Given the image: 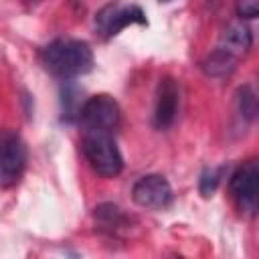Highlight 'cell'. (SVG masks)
Listing matches in <instances>:
<instances>
[{
    "mask_svg": "<svg viewBox=\"0 0 259 259\" xmlns=\"http://www.w3.org/2000/svg\"><path fill=\"white\" fill-rule=\"evenodd\" d=\"M42 67L59 79H75L91 71L93 51L85 40L57 38L40 53Z\"/></svg>",
    "mask_w": 259,
    "mask_h": 259,
    "instance_id": "obj_1",
    "label": "cell"
},
{
    "mask_svg": "<svg viewBox=\"0 0 259 259\" xmlns=\"http://www.w3.org/2000/svg\"><path fill=\"white\" fill-rule=\"evenodd\" d=\"M83 152L89 160L91 168L103 178H115L123 170V158L111 134L85 132L83 136Z\"/></svg>",
    "mask_w": 259,
    "mask_h": 259,
    "instance_id": "obj_2",
    "label": "cell"
},
{
    "mask_svg": "<svg viewBox=\"0 0 259 259\" xmlns=\"http://www.w3.org/2000/svg\"><path fill=\"white\" fill-rule=\"evenodd\" d=\"M79 121L85 132H99V134H111L117 130L121 121V111L117 101L107 95L99 93L89 97L81 109H79Z\"/></svg>",
    "mask_w": 259,
    "mask_h": 259,
    "instance_id": "obj_3",
    "label": "cell"
},
{
    "mask_svg": "<svg viewBox=\"0 0 259 259\" xmlns=\"http://www.w3.org/2000/svg\"><path fill=\"white\" fill-rule=\"evenodd\" d=\"M26 168V148L18 134L0 132V188H12Z\"/></svg>",
    "mask_w": 259,
    "mask_h": 259,
    "instance_id": "obj_4",
    "label": "cell"
},
{
    "mask_svg": "<svg viewBox=\"0 0 259 259\" xmlns=\"http://www.w3.org/2000/svg\"><path fill=\"white\" fill-rule=\"evenodd\" d=\"M130 24H148L146 14L136 4L109 2L95 14V30L103 38H111L119 34Z\"/></svg>",
    "mask_w": 259,
    "mask_h": 259,
    "instance_id": "obj_5",
    "label": "cell"
},
{
    "mask_svg": "<svg viewBox=\"0 0 259 259\" xmlns=\"http://www.w3.org/2000/svg\"><path fill=\"white\" fill-rule=\"evenodd\" d=\"M231 194L237 208L245 214H255L259 204V166L255 160L239 166L231 176Z\"/></svg>",
    "mask_w": 259,
    "mask_h": 259,
    "instance_id": "obj_6",
    "label": "cell"
},
{
    "mask_svg": "<svg viewBox=\"0 0 259 259\" xmlns=\"http://www.w3.org/2000/svg\"><path fill=\"white\" fill-rule=\"evenodd\" d=\"M132 198L142 208L160 210V208H166L170 204L172 186L162 174H146L134 184Z\"/></svg>",
    "mask_w": 259,
    "mask_h": 259,
    "instance_id": "obj_7",
    "label": "cell"
},
{
    "mask_svg": "<svg viewBox=\"0 0 259 259\" xmlns=\"http://www.w3.org/2000/svg\"><path fill=\"white\" fill-rule=\"evenodd\" d=\"M180 105V89L174 79L164 77L158 85L156 107H154V125L158 130H166L174 123Z\"/></svg>",
    "mask_w": 259,
    "mask_h": 259,
    "instance_id": "obj_8",
    "label": "cell"
},
{
    "mask_svg": "<svg viewBox=\"0 0 259 259\" xmlns=\"http://www.w3.org/2000/svg\"><path fill=\"white\" fill-rule=\"evenodd\" d=\"M251 45H253V36H251L249 26L243 24V22H231L223 30L217 49L223 51V53H227L229 57H233L239 63L251 51Z\"/></svg>",
    "mask_w": 259,
    "mask_h": 259,
    "instance_id": "obj_9",
    "label": "cell"
},
{
    "mask_svg": "<svg viewBox=\"0 0 259 259\" xmlns=\"http://www.w3.org/2000/svg\"><path fill=\"white\" fill-rule=\"evenodd\" d=\"M95 221L99 225V229L107 231V233H119L125 223H127V217L121 212L119 206L111 204V202H105V204H99L95 208Z\"/></svg>",
    "mask_w": 259,
    "mask_h": 259,
    "instance_id": "obj_10",
    "label": "cell"
},
{
    "mask_svg": "<svg viewBox=\"0 0 259 259\" xmlns=\"http://www.w3.org/2000/svg\"><path fill=\"white\" fill-rule=\"evenodd\" d=\"M235 67H237V61H235L233 57H229L227 53L219 51V49H214V51L202 61V71H204L208 77H217V79L231 75V73L235 71Z\"/></svg>",
    "mask_w": 259,
    "mask_h": 259,
    "instance_id": "obj_11",
    "label": "cell"
},
{
    "mask_svg": "<svg viewBox=\"0 0 259 259\" xmlns=\"http://www.w3.org/2000/svg\"><path fill=\"white\" fill-rule=\"evenodd\" d=\"M237 101H239V111L247 119H253L255 117V111H257V105H255V93L251 91V87H241Z\"/></svg>",
    "mask_w": 259,
    "mask_h": 259,
    "instance_id": "obj_12",
    "label": "cell"
},
{
    "mask_svg": "<svg viewBox=\"0 0 259 259\" xmlns=\"http://www.w3.org/2000/svg\"><path fill=\"white\" fill-rule=\"evenodd\" d=\"M221 174H223L221 168H206L202 172V176H200V192H202V196H210L217 190V186L221 182Z\"/></svg>",
    "mask_w": 259,
    "mask_h": 259,
    "instance_id": "obj_13",
    "label": "cell"
},
{
    "mask_svg": "<svg viewBox=\"0 0 259 259\" xmlns=\"http://www.w3.org/2000/svg\"><path fill=\"white\" fill-rule=\"evenodd\" d=\"M235 8L241 18H255L259 14V0H235Z\"/></svg>",
    "mask_w": 259,
    "mask_h": 259,
    "instance_id": "obj_14",
    "label": "cell"
},
{
    "mask_svg": "<svg viewBox=\"0 0 259 259\" xmlns=\"http://www.w3.org/2000/svg\"><path fill=\"white\" fill-rule=\"evenodd\" d=\"M24 4H28V6H34V4H40L42 0H22Z\"/></svg>",
    "mask_w": 259,
    "mask_h": 259,
    "instance_id": "obj_15",
    "label": "cell"
},
{
    "mask_svg": "<svg viewBox=\"0 0 259 259\" xmlns=\"http://www.w3.org/2000/svg\"><path fill=\"white\" fill-rule=\"evenodd\" d=\"M160 2H170V0H160Z\"/></svg>",
    "mask_w": 259,
    "mask_h": 259,
    "instance_id": "obj_16",
    "label": "cell"
}]
</instances>
